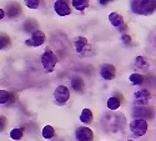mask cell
Wrapping results in <instances>:
<instances>
[{"label": "cell", "mask_w": 156, "mask_h": 141, "mask_svg": "<svg viewBox=\"0 0 156 141\" xmlns=\"http://www.w3.org/2000/svg\"><path fill=\"white\" fill-rule=\"evenodd\" d=\"M41 135L44 139H51V137H54L55 136V130H54V127L51 126V125H45L43 127V130H41Z\"/></svg>", "instance_id": "obj_21"}, {"label": "cell", "mask_w": 156, "mask_h": 141, "mask_svg": "<svg viewBox=\"0 0 156 141\" xmlns=\"http://www.w3.org/2000/svg\"><path fill=\"white\" fill-rule=\"evenodd\" d=\"M24 135V130L23 129H19V127H16V129H12L10 131V137L12 140H20Z\"/></svg>", "instance_id": "obj_24"}, {"label": "cell", "mask_w": 156, "mask_h": 141, "mask_svg": "<svg viewBox=\"0 0 156 141\" xmlns=\"http://www.w3.org/2000/svg\"><path fill=\"white\" fill-rule=\"evenodd\" d=\"M6 127V119L3 115H0V131H4Z\"/></svg>", "instance_id": "obj_26"}, {"label": "cell", "mask_w": 156, "mask_h": 141, "mask_svg": "<svg viewBox=\"0 0 156 141\" xmlns=\"http://www.w3.org/2000/svg\"><path fill=\"white\" fill-rule=\"evenodd\" d=\"M12 101V94L8 90H3L0 89V105H5L8 102Z\"/></svg>", "instance_id": "obj_19"}, {"label": "cell", "mask_w": 156, "mask_h": 141, "mask_svg": "<svg viewBox=\"0 0 156 141\" xmlns=\"http://www.w3.org/2000/svg\"><path fill=\"white\" fill-rule=\"evenodd\" d=\"M75 137L77 141H93L94 131L86 126H80L75 130Z\"/></svg>", "instance_id": "obj_8"}, {"label": "cell", "mask_w": 156, "mask_h": 141, "mask_svg": "<svg viewBox=\"0 0 156 141\" xmlns=\"http://www.w3.org/2000/svg\"><path fill=\"white\" fill-rule=\"evenodd\" d=\"M71 4H73V6L77 10V11H84L86 8H89V2L87 0H73L71 2Z\"/></svg>", "instance_id": "obj_20"}, {"label": "cell", "mask_w": 156, "mask_h": 141, "mask_svg": "<svg viewBox=\"0 0 156 141\" xmlns=\"http://www.w3.org/2000/svg\"><path fill=\"white\" fill-rule=\"evenodd\" d=\"M102 129L106 132H118L119 130H122L125 126V116L121 114L116 112H109L104 115L101 120Z\"/></svg>", "instance_id": "obj_1"}, {"label": "cell", "mask_w": 156, "mask_h": 141, "mask_svg": "<svg viewBox=\"0 0 156 141\" xmlns=\"http://www.w3.org/2000/svg\"><path fill=\"white\" fill-rule=\"evenodd\" d=\"M109 20H110L111 25L115 26V28H120V26L124 25V18L119 14V12H115V11L110 12L109 14Z\"/></svg>", "instance_id": "obj_15"}, {"label": "cell", "mask_w": 156, "mask_h": 141, "mask_svg": "<svg viewBox=\"0 0 156 141\" xmlns=\"http://www.w3.org/2000/svg\"><path fill=\"white\" fill-rule=\"evenodd\" d=\"M10 43H11V40L6 34H0V50L8 48L10 45Z\"/></svg>", "instance_id": "obj_23"}, {"label": "cell", "mask_w": 156, "mask_h": 141, "mask_svg": "<svg viewBox=\"0 0 156 141\" xmlns=\"http://www.w3.org/2000/svg\"><path fill=\"white\" fill-rule=\"evenodd\" d=\"M54 10L60 16H68L71 14V8H70L69 3L64 2V0H56L54 3Z\"/></svg>", "instance_id": "obj_9"}, {"label": "cell", "mask_w": 156, "mask_h": 141, "mask_svg": "<svg viewBox=\"0 0 156 141\" xmlns=\"http://www.w3.org/2000/svg\"><path fill=\"white\" fill-rule=\"evenodd\" d=\"M70 99V90L68 86L59 85L54 90V100L58 105H65Z\"/></svg>", "instance_id": "obj_6"}, {"label": "cell", "mask_w": 156, "mask_h": 141, "mask_svg": "<svg viewBox=\"0 0 156 141\" xmlns=\"http://www.w3.org/2000/svg\"><path fill=\"white\" fill-rule=\"evenodd\" d=\"M100 75L105 80H112L116 76V69L112 64H102L100 68Z\"/></svg>", "instance_id": "obj_10"}, {"label": "cell", "mask_w": 156, "mask_h": 141, "mask_svg": "<svg viewBox=\"0 0 156 141\" xmlns=\"http://www.w3.org/2000/svg\"><path fill=\"white\" fill-rule=\"evenodd\" d=\"M74 48L75 50L77 51V54H80V55H84L87 49H89V41L86 37L84 36H77L76 39L74 40Z\"/></svg>", "instance_id": "obj_11"}, {"label": "cell", "mask_w": 156, "mask_h": 141, "mask_svg": "<svg viewBox=\"0 0 156 141\" xmlns=\"http://www.w3.org/2000/svg\"><path fill=\"white\" fill-rule=\"evenodd\" d=\"M4 16H5V11H4L2 8H0V20H2Z\"/></svg>", "instance_id": "obj_28"}, {"label": "cell", "mask_w": 156, "mask_h": 141, "mask_svg": "<svg viewBox=\"0 0 156 141\" xmlns=\"http://www.w3.org/2000/svg\"><path fill=\"white\" fill-rule=\"evenodd\" d=\"M121 41L125 45H130V44H131V37H130L127 34H124V35H121Z\"/></svg>", "instance_id": "obj_27"}, {"label": "cell", "mask_w": 156, "mask_h": 141, "mask_svg": "<svg viewBox=\"0 0 156 141\" xmlns=\"http://www.w3.org/2000/svg\"><path fill=\"white\" fill-rule=\"evenodd\" d=\"M151 66V62L145 56H136L134 60V68L140 71H149Z\"/></svg>", "instance_id": "obj_12"}, {"label": "cell", "mask_w": 156, "mask_h": 141, "mask_svg": "<svg viewBox=\"0 0 156 141\" xmlns=\"http://www.w3.org/2000/svg\"><path fill=\"white\" fill-rule=\"evenodd\" d=\"M121 106V100L118 96H111L108 100V109L114 111V110H118Z\"/></svg>", "instance_id": "obj_18"}, {"label": "cell", "mask_w": 156, "mask_h": 141, "mask_svg": "<svg viewBox=\"0 0 156 141\" xmlns=\"http://www.w3.org/2000/svg\"><path fill=\"white\" fill-rule=\"evenodd\" d=\"M151 100V93L146 89L135 91L134 94V104L136 108H145Z\"/></svg>", "instance_id": "obj_5"}, {"label": "cell", "mask_w": 156, "mask_h": 141, "mask_svg": "<svg viewBox=\"0 0 156 141\" xmlns=\"http://www.w3.org/2000/svg\"><path fill=\"white\" fill-rule=\"evenodd\" d=\"M70 81H71V87H73L74 91H76V93H83L84 91L85 83H84L83 78H80V76H77V75H74L70 79Z\"/></svg>", "instance_id": "obj_13"}, {"label": "cell", "mask_w": 156, "mask_h": 141, "mask_svg": "<svg viewBox=\"0 0 156 141\" xmlns=\"http://www.w3.org/2000/svg\"><path fill=\"white\" fill-rule=\"evenodd\" d=\"M58 64V58L56 55L51 51L50 49H46L43 55H41V65L46 72H53L55 70V66Z\"/></svg>", "instance_id": "obj_3"}, {"label": "cell", "mask_w": 156, "mask_h": 141, "mask_svg": "<svg viewBox=\"0 0 156 141\" xmlns=\"http://www.w3.org/2000/svg\"><path fill=\"white\" fill-rule=\"evenodd\" d=\"M134 115L136 116V119H142V120H145L144 118L151 119L152 118V110L149 108H135Z\"/></svg>", "instance_id": "obj_14"}, {"label": "cell", "mask_w": 156, "mask_h": 141, "mask_svg": "<svg viewBox=\"0 0 156 141\" xmlns=\"http://www.w3.org/2000/svg\"><path fill=\"white\" fill-rule=\"evenodd\" d=\"M25 4H27V6L30 9H37L39 5H40V2H39V0H27Z\"/></svg>", "instance_id": "obj_25"}, {"label": "cell", "mask_w": 156, "mask_h": 141, "mask_svg": "<svg viewBox=\"0 0 156 141\" xmlns=\"http://www.w3.org/2000/svg\"><path fill=\"white\" fill-rule=\"evenodd\" d=\"M126 141H134V140H126Z\"/></svg>", "instance_id": "obj_29"}, {"label": "cell", "mask_w": 156, "mask_h": 141, "mask_svg": "<svg viewBox=\"0 0 156 141\" xmlns=\"http://www.w3.org/2000/svg\"><path fill=\"white\" fill-rule=\"evenodd\" d=\"M20 12H21V9H20L19 4H16V3H12L11 5H8V8H6V14H8V16H10V18L18 16Z\"/></svg>", "instance_id": "obj_17"}, {"label": "cell", "mask_w": 156, "mask_h": 141, "mask_svg": "<svg viewBox=\"0 0 156 141\" xmlns=\"http://www.w3.org/2000/svg\"><path fill=\"white\" fill-rule=\"evenodd\" d=\"M129 81L133 85H141V84H144V76H142L141 74L134 72V74H131L129 76Z\"/></svg>", "instance_id": "obj_22"}, {"label": "cell", "mask_w": 156, "mask_h": 141, "mask_svg": "<svg viewBox=\"0 0 156 141\" xmlns=\"http://www.w3.org/2000/svg\"><path fill=\"white\" fill-rule=\"evenodd\" d=\"M147 122L146 120H142V119H134L131 122H130V131H131L135 136L141 137L144 136L147 132Z\"/></svg>", "instance_id": "obj_4"}, {"label": "cell", "mask_w": 156, "mask_h": 141, "mask_svg": "<svg viewBox=\"0 0 156 141\" xmlns=\"http://www.w3.org/2000/svg\"><path fill=\"white\" fill-rule=\"evenodd\" d=\"M93 119H94L93 111L90 110V109H87V108L83 109V111L80 114V121L84 122V124H90V122L93 121Z\"/></svg>", "instance_id": "obj_16"}, {"label": "cell", "mask_w": 156, "mask_h": 141, "mask_svg": "<svg viewBox=\"0 0 156 141\" xmlns=\"http://www.w3.org/2000/svg\"><path fill=\"white\" fill-rule=\"evenodd\" d=\"M130 6H131V10L135 12V14L139 15H150L155 11L156 4L152 0H147V2H131L130 3Z\"/></svg>", "instance_id": "obj_2"}, {"label": "cell", "mask_w": 156, "mask_h": 141, "mask_svg": "<svg viewBox=\"0 0 156 141\" xmlns=\"http://www.w3.org/2000/svg\"><path fill=\"white\" fill-rule=\"evenodd\" d=\"M46 40V36L45 33L41 30H34L31 34L30 39L25 40V44L28 46H33V48H37V46H41Z\"/></svg>", "instance_id": "obj_7"}]
</instances>
